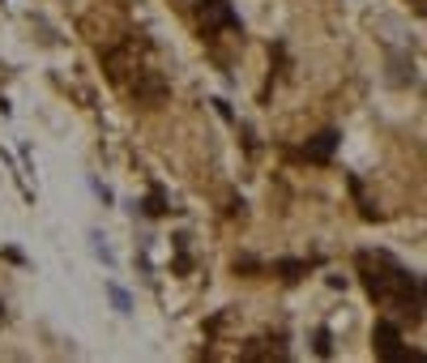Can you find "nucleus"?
I'll use <instances>...</instances> for the list:
<instances>
[{
  "label": "nucleus",
  "instance_id": "f257e3e1",
  "mask_svg": "<svg viewBox=\"0 0 427 363\" xmlns=\"http://www.w3.org/2000/svg\"><path fill=\"white\" fill-rule=\"evenodd\" d=\"M359 274L367 282V291L376 295L385 308L393 312H406V317H423V286L410 270H402L393 256L385 252H359Z\"/></svg>",
  "mask_w": 427,
  "mask_h": 363
},
{
  "label": "nucleus",
  "instance_id": "f03ea898",
  "mask_svg": "<svg viewBox=\"0 0 427 363\" xmlns=\"http://www.w3.org/2000/svg\"><path fill=\"white\" fill-rule=\"evenodd\" d=\"M372 342H376V355H381V359H389V363L406 359V346H402V329H398L393 321H381V325H376V334H372Z\"/></svg>",
  "mask_w": 427,
  "mask_h": 363
},
{
  "label": "nucleus",
  "instance_id": "7ed1b4c3",
  "mask_svg": "<svg viewBox=\"0 0 427 363\" xmlns=\"http://www.w3.org/2000/svg\"><path fill=\"white\" fill-rule=\"evenodd\" d=\"M334 145H338V133H334V128H325V133H316V137L303 145V159H312V163H329Z\"/></svg>",
  "mask_w": 427,
  "mask_h": 363
},
{
  "label": "nucleus",
  "instance_id": "20e7f679",
  "mask_svg": "<svg viewBox=\"0 0 427 363\" xmlns=\"http://www.w3.org/2000/svg\"><path fill=\"white\" fill-rule=\"evenodd\" d=\"M107 295H112V303L120 308V312H129V308H133V299H129V291H120L116 282H107Z\"/></svg>",
  "mask_w": 427,
  "mask_h": 363
},
{
  "label": "nucleus",
  "instance_id": "39448f33",
  "mask_svg": "<svg viewBox=\"0 0 427 363\" xmlns=\"http://www.w3.org/2000/svg\"><path fill=\"white\" fill-rule=\"evenodd\" d=\"M334 342H329V329H316V355H329Z\"/></svg>",
  "mask_w": 427,
  "mask_h": 363
},
{
  "label": "nucleus",
  "instance_id": "423d86ee",
  "mask_svg": "<svg viewBox=\"0 0 427 363\" xmlns=\"http://www.w3.org/2000/svg\"><path fill=\"white\" fill-rule=\"evenodd\" d=\"M278 270H282V278H299L303 274V261H278Z\"/></svg>",
  "mask_w": 427,
  "mask_h": 363
}]
</instances>
